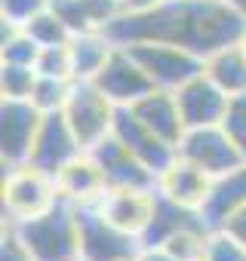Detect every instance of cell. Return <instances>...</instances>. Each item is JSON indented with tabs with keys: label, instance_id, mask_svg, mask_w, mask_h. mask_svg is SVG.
I'll return each mask as SVG.
<instances>
[{
	"label": "cell",
	"instance_id": "obj_10",
	"mask_svg": "<svg viewBox=\"0 0 246 261\" xmlns=\"http://www.w3.org/2000/svg\"><path fill=\"white\" fill-rule=\"evenodd\" d=\"M40 120L43 114L31 101L4 98V105H0V154H4V166L28 160Z\"/></svg>",
	"mask_w": 246,
	"mask_h": 261
},
{
	"label": "cell",
	"instance_id": "obj_1",
	"mask_svg": "<svg viewBox=\"0 0 246 261\" xmlns=\"http://www.w3.org/2000/svg\"><path fill=\"white\" fill-rule=\"evenodd\" d=\"M105 34L117 46L160 40V43H179L206 59L209 53L243 40L246 16L237 13L228 0H166L151 13L120 16Z\"/></svg>",
	"mask_w": 246,
	"mask_h": 261
},
{
	"label": "cell",
	"instance_id": "obj_12",
	"mask_svg": "<svg viewBox=\"0 0 246 261\" xmlns=\"http://www.w3.org/2000/svg\"><path fill=\"white\" fill-rule=\"evenodd\" d=\"M176 92V101H179V111H182V120L188 129H200V126H222L225 114H228V105H231V95H225L203 71L197 77H191L188 83H182Z\"/></svg>",
	"mask_w": 246,
	"mask_h": 261
},
{
	"label": "cell",
	"instance_id": "obj_36",
	"mask_svg": "<svg viewBox=\"0 0 246 261\" xmlns=\"http://www.w3.org/2000/svg\"><path fill=\"white\" fill-rule=\"evenodd\" d=\"M133 261H136V258H133Z\"/></svg>",
	"mask_w": 246,
	"mask_h": 261
},
{
	"label": "cell",
	"instance_id": "obj_4",
	"mask_svg": "<svg viewBox=\"0 0 246 261\" xmlns=\"http://www.w3.org/2000/svg\"><path fill=\"white\" fill-rule=\"evenodd\" d=\"M62 114H65V120L71 123V129H74L80 148H83V151H92L99 142H105V139L114 133L117 105H114L92 80H77Z\"/></svg>",
	"mask_w": 246,
	"mask_h": 261
},
{
	"label": "cell",
	"instance_id": "obj_26",
	"mask_svg": "<svg viewBox=\"0 0 246 261\" xmlns=\"http://www.w3.org/2000/svg\"><path fill=\"white\" fill-rule=\"evenodd\" d=\"M203 261H246V246L234 233H228L225 227H215L206 237Z\"/></svg>",
	"mask_w": 246,
	"mask_h": 261
},
{
	"label": "cell",
	"instance_id": "obj_2",
	"mask_svg": "<svg viewBox=\"0 0 246 261\" xmlns=\"http://www.w3.org/2000/svg\"><path fill=\"white\" fill-rule=\"evenodd\" d=\"M7 221V218H4ZM34 255V261H80V227H77V206L59 200L43 215L10 221Z\"/></svg>",
	"mask_w": 246,
	"mask_h": 261
},
{
	"label": "cell",
	"instance_id": "obj_7",
	"mask_svg": "<svg viewBox=\"0 0 246 261\" xmlns=\"http://www.w3.org/2000/svg\"><path fill=\"white\" fill-rule=\"evenodd\" d=\"M179 157H185L188 163L200 166L206 175L218 178L231 169H237L240 163H246V157L240 154V148L231 142V136L222 126H200V129H188L179 142Z\"/></svg>",
	"mask_w": 246,
	"mask_h": 261
},
{
	"label": "cell",
	"instance_id": "obj_33",
	"mask_svg": "<svg viewBox=\"0 0 246 261\" xmlns=\"http://www.w3.org/2000/svg\"><path fill=\"white\" fill-rule=\"evenodd\" d=\"M225 230H228V233H234V237L246 246V206H243V209H237V212L225 221Z\"/></svg>",
	"mask_w": 246,
	"mask_h": 261
},
{
	"label": "cell",
	"instance_id": "obj_23",
	"mask_svg": "<svg viewBox=\"0 0 246 261\" xmlns=\"http://www.w3.org/2000/svg\"><path fill=\"white\" fill-rule=\"evenodd\" d=\"M74 83H77V80H71V77H46V74H40V77H37V86H34V92H31V105H34L40 114L65 111Z\"/></svg>",
	"mask_w": 246,
	"mask_h": 261
},
{
	"label": "cell",
	"instance_id": "obj_18",
	"mask_svg": "<svg viewBox=\"0 0 246 261\" xmlns=\"http://www.w3.org/2000/svg\"><path fill=\"white\" fill-rule=\"evenodd\" d=\"M243 206H246V163L212 178L209 197L200 209V218L206 221L209 230H215V227H225V221Z\"/></svg>",
	"mask_w": 246,
	"mask_h": 261
},
{
	"label": "cell",
	"instance_id": "obj_6",
	"mask_svg": "<svg viewBox=\"0 0 246 261\" xmlns=\"http://www.w3.org/2000/svg\"><path fill=\"white\" fill-rule=\"evenodd\" d=\"M80 227V261H133L142 240L114 227L95 206H77Z\"/></svg>",
	"mask_w": 246,
	"mask_h": 261
},
{
	"label": "cell",
	"instance_id": "obj_25",
	"mask_svg": "<svg viewBox=\"0 0 246 261\" xmlns=\"http://www.w3.org/2000/svg\"><path fill=\"white\" fill-rule=\"evenodd\" d=\"M37 77L40 74L31 65H7V62H0V95L16 98V101H31Z\"/></svg>",
	"mask_w": 246,
	"mask_h": 261
},
{
	"label": "cell",
	"instance_id": "obj_9",
	"mask_svg": "<svg viewBox=\"0 0 246 261\" xmlns=\"http://www.w3.org/2000/svg\"><path fill=\"white\" fill-rule=\"evenodd\" d=\"M95 209L120 230L133 237H145L157 209V188H108Z\"/></svg>",
	"mask_w": 246,
	"mask_h": 261
},
{
	"label": "cell",
	"instance_id": "obj_16",
	"mask_svg": "<svg viewBox=\"0 0 246 261\" xmlns=\"http://www.w3.org/2000/svg\"><path fill=\"white\" fill-rule=\"evenodd\" d=\"M212 188V175H206L200 166L188 163L185 157H176L160 175H157V194L185 206V209H203Z\"/></svg>",
	"mask_w": 246,
	"mask_h": 261
},
{
	"label": "cell",
	"instance_id": "obj_8",
	"mask_svg": "<svg viewBox=\"0 0 246 261\" xmlns=\"http://www.w3.org/2000/svg\"><path fill=\"white\" fill-rule=\"evenodd\" d=\"M117 108H133L139 98H145L148 92H154L157 86L151 83V77L145 74V68L136 62V56L127 46H114L111 59L105 62V68L99 71V77L92 80Z\"/></svg>",
	"mask_w": 246,
	"mask_h": 261
},
{
	"label": "cell",
	"instance_id": "obj_5",
	"mask_svg": "<svg viewBox=\"0 0 246 261\" xmlns=\"http://www.w3.org/2000/svg\"><path fill=\"white\" fill-rule=\"evenodd\" d=\"M127 49L136 56V62L145 68V74L157 89H179L182 83H188L203 71V59L179 43L139 40V43H127Z\"/></svg>",
	"mask_w": 246,
	"mask_h": 261
},
{
	"label": "cell",
	"instance_id": "obj_11",
	"mask_svg": "<svg viewBox=\"0 0 246 261\" xmlns=\"http://www.w3.org/2000/svg\"><path fill=\"white\" fill-rule=\"evenodd\" d=\"M83 148H80V142L74 136L71 123L65 120L62 111H56V114H43L40 129H37V136H34V145H31V154H28V163H34V166L46 169L50 175H56Z\"/></svg>",
	"mask_w": 246,
	"mask_h": 261
},
{
	"label": "cell",
	"instance_id": "obj_21",
	"mask_svg": "<svg viewBox=\"0 0 246 261\" xmlns=\"http://www.w3.org/2000/svg\"><path fill=\"white\" fill-rule=\"evenodd\" d=\"M114 40L105 31H86V34H74L68 49H71V71L74 80H95L99 71L105 68V62L114 53Z\"/></svg>",
	"mask_w": 246,
	"mask_h": 261
},
{
	"label": "cell",
	"instance_id": "obj_35",
	"mask_svg": "<svg viewBox=\"0 0 246 261\" xmlns=\"http://www.w3.org/2000/svg\"><path fill=\"white\" fill-rule=\"evenodd\" d=\"M240 43H243V46H246V34H243V40H240Z\"/></svg>",
	"mask_w": 246,
	"mask_h": 261
},
{
	"label": "cell",
	"instance_id": "obj_27",
	"mask_svg": "<svg viewBox=\"0 0 246 261\" xmlns=\"http://www.w3.org/2000/svg\"><path fill=\"white\" fill-rule=\"evenodd\" d=\"M222 129L231 136V142L240 148V154L246 157V95L231 98L228 114H225V120H222Z\"/></svg>",
	"mask_w": 246,
	"mask_h": 261
},
{
	"label": "cell",
	"instance_id": "obj_29",
	"mask_svg": "<svg viewBox=\"0 0 246 261\" xmlns=\"http://www.w3.org/2000/svg\"><path fill=\"white\" fill-rule=\"evenodd\" d=\"M37 74H46V77H71L74 80L71 49L68 46H43L40 49V59H37Z\"/></svg>",
	"mask_w": 246,
	"mask_h": 261
},
{
	"label": "cell",
	"instance_id": "obj_22",
	"mask_svg": "<svg viewBox=\"0 0 246 261\" xmlns=\"http://www.w3.org/2000/svg\"><path fill=\"white\" fill-rule=\"evenodd\" d=\"M40 49H43V46H40L25 28L4 22V37H0V62H7V65H31V68H37Z\"/></svg>",
	"mask_w": 246,
	"mask_h": 261
},
{
	"label": "cell",
	"instance_id": "obj_34",
	"mask_svg": "<svg viewBox=\"0 0 246 261\" xmlns=\"http://www.w3.org/2000/svg\"><path fill=\"white\" fill-rule=\"evenodd\" d=\"M228 4H231L237 13H243V16H246V0H228Z\"/></svg>",
	"mask_w": 246,
	"mask_h": 261
},
{
	"label": "cell",
	"instance_id": "obj_32",
	"mask_svg": "<svg viewBox=\"0 0 246 261\" xmlns=\"http://www.w3.org/2000/svg\"><path fill=\"white\" fill-rule=\"evenodd\" d=\"M160 4H166V0H120L123 16H142V13H151V10H157Z\"/></svg>",
	"mask_w": 246,
	"mask_h": 261
},
{
	"label": "cell",
	"instance_id": "obj_30",
	"mask_svg": "<svg viewBox=\"0 0 246 261\" xmlns=\"http://www.w3.org/2000/svg\"><path fill=\"white\" fill-rule=\"evenodd\" d=\"M0 261H34V255L25 249V243L19 240L16 227L10 221H4V243H0Z\"/></svg>",
	"mask_w": 246,
	"mask_h": 261
},
{
	"label": "cell",
	"instance_id": "obj_31",
	"mask_svg": "<svg viewBox=\"0 0 246 261\" xmlns=\"http://www.w3.org/2000/svg\"><path fill=\"white\" fill-rule=\"evenodd\" d=\"M136 261H179V258H176L163 243H142Z\"/></svg>",
	"mask_w": 246,
	"mask_h": 261
},
{
	"label": "cell",
	"instance_id": "obj_24",
	"mask_svg": "<svg viewBox=\"0 0 246 261\" xmlns=\"http://www.w3.org/2000/svg\"><path fill=\"white\" fill-rule=\"evenodd\" d=\"M40 46H68L71 43V28L62 22V16L53 10V7H46L43 13H37L28 25H22Z\"/></svg>",
	"mask_w": 246,
	"mask_h": 261
},
{
	"label": "cell",
	"instance_id": "obj_17",
	"mask_svg": "<svg viewBox=\"0 0 246 261\" xmlns=\"http://www.w3.org/2000/svg\"><path fill=\"white\" fill-rule=\"evenodd\" d=\"M130 111L151 129V133H157L163 142H169L176 148H179L182 136L188 133V126L182 120V111H179V101H176V92L173 89H154L145 98H139Z\"/></svg>",
	"mask_w": 246,
	"mask_h": 261
},
{
	"label": "cell",
	"instance_id": "obj_14",
	"mask_svg": "<svg viewBox=\"0 0 246 261\" xmlns=\"http://www.w3.org/2000/svg\"><path fill=\"white\" fill-rule=\"evenodd\" d=\"M92 157L99 160L108 188H157V172H151L114 133L92 148Z\"/></svg>",
	"mask_w": 246,
	"mask_h": 261
},
{
	"label": "cell",
	"instance_id": "obj_20",
	"mask_svg": "<svg viewBox=\"0 0 246 261\" xmlns=\"http://www.w3.org/2000/svg\"><path fill=\"white\" fill-rule=\"evenodd\" d=\"M203 74L231 98L246 95V46L231 43L203 59Z\"/></svg>",
	"mask_w": 246,
	"mask_h": 261
},
{
	"label": "cell",
	"instance_id": "obj_19",
	"mask_svg": "<svg viewBox=\"0 0 246 261\" xmlns=\"http://www.w3.org/2000/svg\"><path fill=\"white\" fill-rule=\"evenodd\" d=\"M50 7L62 16V22L71 28V34L108 31L123 16L120 0H53Z\"/></svg>",
	"mask_w": 246,
	"mask_h": 261
},
{
	"label": "cell",
	"instance_id": "obj_3",
	"mask_svg": "<svg viewBox=\"0 0 246 261\" xmlns=\"http://www.w3.org/2000/svg\"><path fill=\"white\" fill-rule=\"evenodd\" d=\"M4 169H7L4 172V218L7 221H25V218L43 215L62 200L56 175H50L46 169L28 160L4 166Z\"/></svg>",
	"mask_w": 246,
	"mask_h": 261
},
{
	"label": "cell",
	"instance_id": "obj_13",
	"mask_svg": "<svg viewBox=\"0 0 246 261\" xmlns=\"http://www.w3.org/2000/svg\"><path fill=\"white\" fill-rule=\"evenodd\" d=\"M114 136L127 145L151 172H163L176 157H179V148L163 142L157 133H151V129L130 111V108H117V117H114Z\"/></svg>",
	"mask_w": 246,
	"mask_h": 261
},
{
	"label": "cell",
	"instance_id": "obj_28",
	"mask_svg": "<svg viewBox=\"0 0 246 261\" xmlns=\"http://www.w3.org/2000/svg\"><path fill=\"white\" fill-rule=\"evenodd\" d=\"M53 0H0V19L10 25H28L37 13H43Z\"/></svg>",
	"mask_w": 246,
	"mask_h": 261
},
{
	"label": "cell",
	"instance_id": "obj_15",
	"mask_svg": "<svg viewBox=\"0 0 246 261\" xmlns=\"http://www.w3.org/2000/svg\"><path fill=\"white\" fill-rule=\"evenodd\" d=\"M56 185H59V197L74 206H95L108 191V178L99 160L92 157V151H80L71 163H65L56 172Z\"/></svg>",
	"mask_w": 246,
	"mask_h": 261
}]
</instances>
